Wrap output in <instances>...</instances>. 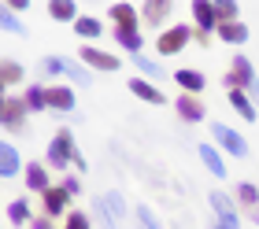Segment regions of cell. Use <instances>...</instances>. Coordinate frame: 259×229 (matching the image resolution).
I'll return each mask as SVG.
<instances>
[{"mask_svg":"<svg viewBox=\"0 0 259 229\" xmlns=\"http://www.w3.org/2000/svg\"><path fill=\"white\" fill-rule=\"evenodd\" d=\"M30 229H56L49 214H37V218H30Z\"/></svg>","mask_w":259,"mask_h":229,"instance_id":"obj_38","label":"cell"},{"mask_svg":"<svg viewBox=\"0 0 259 229\" xmlns=\"http://www.w3.org/2000/svg\"><path fill=\"white\" fill-rule=\"evenodd\" d=\"M22 78H26V67L19 59H0V81L4 85H19Z\"/></svg>","mask_w":259,"mask_h":229,"instance_id":"obj_24","label":"cell"},{"mask_svg":"<svg viewBox=\"0 0 259 229\" xmlns=\"http://www.w3.org/2000/svg\"><path fill=\"white\" fill-rule=\"evenodd\" d=\"M60 185L67 189V196H78V192H81V177H78V174H67Z\"/></svg>","mask_w":259,"mask_h":229,"instance_id":"obj_37","label":"cell"},{"mask_svg":"<svg viewBox=\"0 0 259 229\" xmlns=\"http://www.w3.org/2000/svg\"><path fill=\"white\" fill-rule=\"evenodd\" d=\"M49 15L56 22H74L78 19V4L74 0H49Z\"/></svg>","mask_w":259,"mask_h":229,"instance_id":"obj_23","label":"cell"},{"mask_svg":"<svg viewBox=\"0 0 259 229\" xmlns=\"http://www.w3.org/2000/svg\"><path fill=\"white\" fill-rule=\"evenodd\" d=\"M4 96H8V85H4V81H0V100H4Z\"/></svg>","mask_w":259,"mask_h":229,"instance_id":"obj_41","label":"cell"},{"mask_svg":"<svg viewBox=\"0 0 259 229\" xmlns=\"http://www.w3.org/2000/svg\"><path fill=\"white\" fill-rule=\"evenodd\" d=\"M230 107L244 118V122H255V115H259V107L248 100V93H244V89H230Z\"/></svg>","mask_w":259,"mask_h":229,"instance_id":"obj_19","label":"cell"},{"mask_svg":"<svg viewBox=\"0 0 259 229\" xmlns=\"http://www.w3.org/2000/svg\"><path fill=\"white\" fill-rule=\"evenodd\" d=\"M93 214H97V222H100V229H119V222L111 218V211L104 207V200H100V196L93 200Z\"/></svg>","mask_w":259,"mask_h":229,"instance_id":"obj_33","label":"cell"},{"mask_svg":"<svg viewBox=\"0 0 259 229\" xmlns=\"http://www.w3.org/2000/svg\"><path fill=\"white\" fill-rule=\"evenodd\" d=\"M78 56H81V63H89L93 70H104V74H111V70H119V67H122V59H119V56L104 52V48H97V44H85Z\"/></svg>","mask_w":259,"mask_h":229,"instance_id":"obj_7","label":"cell"},{"mask_svg":"<svg viewBox=\"0 0 259 229\" xmlns=\"http://www.w3.org/2000/svg\"><path fill=\"white\" fill-rule=\"evenodd\" d=\"M130 93H134V96H141L145 104H156V107H163V104H167L163 89H159V85H152V81H145V78H130Z\"/></svg>","mask_w":259,"mask_h":229,"instance_id":"obj_16","label":"cell"},{"mask_svg":"<svg viewBox=\"0 0 259 229\" xmlns=\"http://www.w3.org/2000/svg\"><path fill=\"white\" fill-rule=\"evenodd\" d=\"M4 100H8V96H4ZM4 100H0V118H4Z\"/></svg>","mask_w":259,"mask_h":229,"instance_id":"obj_42","label":"cell"},{"mask_svg":"<svg viewBox=\"0 0 259 229\" xmlns=\"http://www.w3.org/2000/svg\"><path fill=\"white\" fill-rule=\"evenodd\" d=\"M170 15H174V0H145V8H141V22L148 30H159Z\"/></svg>","mask_w":259,"mask_h":229,"instance_id":"obj_8","label":"cell"},{"mask_svg":"<svg viewBox=\"0 0 259 229\" xmlns=\"http://www.w3.org/2000/svg\"><path fill=\"white\" fill-rule=\"evenodd\" d=\"M196 155H200V163H204L207 170L219 177V181L226 177V159H222V152L215 148V144H200V148H196Z\"/></svg>","mask_w":259,"mask_h":229,"instance_id":"obj_18","label":"cell"},{"mask_svg":"<svg viewBox=\"0 0 259 229\" xmlns=\"http://www.w3.org/2000/svg\"><path fill=\"white\" fill-rule=\"evenodd\" d=\"M22 170V155L11 141H0V177H15Z\"/></svg>","mask_w":259,"mask_h":229,"instance_id":"obj_15","label":"cell"},{"mask_svg":"<svg viewBox=\"0 0 259 229\" xmlns=\"http://www.w3.org/2000/svg\"><path fill=\"white\" fill-rule=\"evenodd\" d=\"M26 100L22 96H8L4 100V118H0V126L4 129H11V133H22L26 129Z\"/></svg>","mask_w":259,"mask_h":229,"instance_id":"obj_6","label":"cell"},{"mask_svg":"<svg viewBox=\"0 0 259 229\" xmlns=\"http://www.w3.org/2000/svg\"><path fill=\"white\" fill-rule=\"evenodd\" d=\"M255 81H259V78H255L248 56H233V59H230V70L222 74V85H226V89H244V93H248Z\"/></svg>","mask_w":259,"mask_h":229,"instance_id":"obj_5","label":"cell"},{"mask_svg":"<svg viewBox=\"0 0 259 229\" xmlns=\"http://www.w3.org/2000/svg\"><path fill=\"white\" fill-rule=\"evenodd\" d=\"M41 203H45V214H49V218H60V214H67L70 196H67L63 185H49V189L41 192Z\"/></svg>","mask_w":259,"mask_h":229,"instance_id":"obj_11","label":"cell"},{"mask_svg":"<svg viewBox=\"0 0 259 229\" xmlns=\"http://www.w3.org/2000/svg\"><path fill=\"white\" fill-rule=\"evenodd\" d=\"M193 30L196 33H207V37H211V33H215L219 30V19H215V8H211V0H193Z\"/></svg>","mask_w":259,"mask_h":229,"instance_id":"obj_9","label":"cell"},{"mask_svg":"<svg viewBox=\"0 0 259 229\" xmlns=\"http://www.w3.org/2000/svg\"><path fill=\"white\" fill-rule=\"evenodd\" d=\"M67 63L70 59H63V56H45L41 59V74L45 78H60V74H67Z\"/></svg>","mask_w":259,"mask_h":229,"instance_id":"obj_30","label":"cell"},{"mask_svg":"<svg viewBox=\"0 0 259 229\" xmlns=\"http://www.w3.org/2000/svg\"><path fill=\"white\" fill-rule=\"evenodd\" d=\"M22 100H26V111H45V107H49V100H45V85H41V81H37V85H30Z\"/></svg>","mask_w":259,"mask_h":229,"instance_id":"obj_31","label":"cell"},{"mask_svg":"<svg viewBox=\"0 0 259 229\" xmlns=\"http://www.w3.org/2000/svg\"><path fill=\"white\" fill-rule=\"evenodd\" d=\"M189 41H193V26H189V22H178V26L159 30V37H156V52H159V56H178Z\"/></svg>","mask_w":259,"mask_h":229,"instance_id":"obj_4","label":"cell"},{"mask_svg":"<svg viewBox=\"0 0 259 229\" xmlns=\"http://www.w3.org/2000/svg\"><path fill=\"white\" fill-rule=\"evenodd\" d=\"M211 137H215V148H222L226 155H233V159H248V141H244L233 126L215 122V126H211Z\"/></svg>","mask_w":259,"mask_h":229,"instance_id":"obj_3","label":"cell"},{"mask_svg":"<svg viewBox=\"0 0 259 229\" xmlns=\"http://www.w3.org/2000/svg\"><path fill=\"white\" fill-rule=\"evenodd\" d=\"M134 218H137V225L141 229H163V222L156 218V214H152L148 207H137V214H134Z\"/></svg>","mask_w":259,"mask_h":229,"instance_id":"obj_35","label":"cell"},{"mask_svg":"<svg viewBox=\"0 0 259 229\" xmlns=\"http://www.w3.org/2000/svg\"><path fill=\"white\" fill-rule=\"evenodd\" d=\"M248 218H252V222L259 225V207H252V211H248Z\"/></svg>","mask_w":259,"mask_h":229,"instance_id":"obj_40","label":"cell"},{"mask_svg":"<svg viewBox=\"0 0 259 229\" xmlns=\"http://www.w3.org/2000/svg\"><path fill=\"white\" fill-rule=\"evenodd\" d=\"M211 229H219V225H211Z\"/></svg>","mask_w":259,"mask_h":229,"instance_id":"obj_43","label":"cell"},{"mask_svg":"<svg viewBox=\"0 0 259 229\" xmlns=\"http://www.w3.org/2000/svg\"><path fill=\"white\" fill-rule=\"evenodd\" d=\"M111 37H115L119 48H126L130 56H137L141 44H145V41H141V30H111Z\"/></svg>","mask_w":259,"mask_h":229,"instance_id":"obj_26","label":"cell"},{"mask_svg":"<svg viewBox=\"0 0 259 229\" xmlns=\"http://www.w3.org/2000/svg\"><path fill=\"white\" fill-rule=\"evenodd\" d=\"M211 8H215V19L219 22H237V15H241L237 0H211Z\"/></svg>","mask_w":259,"mask_h":229,"instance_id":"obj_29","label":"cell"},{"mask_svg":"<svg viewBox=\"0 0 259 229\" xmlns=\"http://www.w3.org/2000/svg\"><path fill=\"white\" fill-rule=\"evenodd\" d=\"M104 19H97V15H78L74 19V33L78 37H104Z\"/></svg>","mask_w":259,"mask_h":229,"instance_id":"obj_21","label":"cell"},{"mask_svg":"<svg viewBox=\"0 0 259 229\" xmlns=\"http://www.w3.org/2000/svg\"><path fill=\"white\" fill-rule=\"evenodd\" d=\"M45 100L52 111H74V93L70 85H45Z\"/></svg>","mask_w":259,"mask_h":229,"instance_id":"obj_17","label":"cell"},{"mask_svg":"<svg viewBox=\"0 0 259 229\" xmlns=\"http://www.w3.org/2000/svg\"><path fill=\"white\" fill-rule=\"evenodd\" d=\"M219 41H226V44H244L248 41V26L237 19V22H219Z\"/></svg>","mask_w":259,"mask_h":229,"instance_id":"obj_20","label":"cell"},{"mask_svg":"<svg viewBox=\"0 0 259 229\" xmlns=\"http://www.w3.org/2000/svg\"><path fill=\"white\" fill-rule=\"evenodd\" d=\"M174 81H178L182 93H193V96H200L207 89V78L200 74V70H193V67H178V70H174Z\"/></svg>","mask_w":259,"mask_h":229,"instance_id":"obj_14","label":"cell"},{"mask_svg":"<svg viewBox=\"0 0 259 229\" xmlns=\"http://www.w3.org/2000/svg\"><path fill=\"white\" fill-rule=\"evenodd\" d=\"M78 144H74V133H70L67 126L56 129V137L49 141V152H45V166H52V170H67L70 159H74Z\"/></svg>","mask_w":259,"mask_h":229,"instance_id":"obj_1","label":"cell"},{"mask_svg":"<svg viewBox=\"0 0 259 229\" xmlns=\"http://www.w3.org/2000/svg\"><path fill=\"white\" fill-rule=\"evenodd\" d=\"M130 59H134V67L141 70V78H145V81H152V85H156V81H163V67L159 63H152V59L148 56H130Z\"/></svg>","mask_w":259,"mask_h":229,"instance_id":"obj_25","label":"cell"},{"mask_svg":"<svg viewBox=\"0 0 259 229\" xmlns=\"http://www.w3.org/2000/svg\"><path fill=\"white\" fill-rule=\"evenodd\" d=\"M63 229H93V222H89L85 211H70L67 222H63Z\"/></svg>","mask_w":259,"mask_h":229,"instance_id":"obj_36","label":"cell"},{"mask_svg":"<svg viewBox=\"0 0 259 229\" xmlns=\"http://www.w3.org/2000/svg\"><path fill=\"white\" fill-rule=\"evenodd\" d=\"M104 207L111 211V218L115 222H122V218H130V207H126V200H122V192H104Z\"/></svg>","mask_w":259,"mask_h":229,"instance_id":"obj_28","label":"cell"},{"mask_svg":"<svg viewBox=\"0 0 259 229\" xmlns=\"http://www.w3.org/2000/svg\"><path fill=\"white\" fill-rule=\"evenodd\" d=\"M0 4H4V8H11V11L19 15V11H26V8H30V0H0Z\"/></svg>","mask_w":259,"mask_h":229,"instance_id":"obj_39","label":"cell"},{"mask_svg":"<svg viewBox=\"0 0 259 229\" xmlns=\"http://www.w3.org/2000/svg\"><path fill=\"white\" fill-rule=\"evenodd\" d=\"M22 181H26L30 192H45V189L52 185V181H49V166H45L41 159L26 163V166H22Z\"/></svg>","mask_w":259,"mask_h":229,"instance_id":"obj_13","label":"cell"},{"mask_svg":"<svg viewBox=\"0 0 259 229\" xmlns=\"http://www.w3.org/2000/svg\"><path fill=\"white\" fill-rule=\"evenodd\" d=\"M108 15H111V26H115V30H141L137 8H130L126 0H115V4L108 8Z\"/></svg>","mask_w":259,"mask_h":229,"instance_id":"obj_10","label":"cell"},{"mask_svg":"<svg viewBox=\"0 0 259 229\" xmlns=\"http://www.w3.org/2000/svg\"><path fill=\"white\" fill-rule=\"evenodd\" d=\"M0 30L11 33V37H26V33H30V30H26V22H22L11 8H4V4H0Z\"/></svg>","mask_w":259,"mask_h":229,"instance_id":"obj_22","label":"cell"},{"mask_svg":"<svg viewBox=\"0 0 259 229\" xmlns=\"http://www.w3.org/2000/svg\"><path fill=\"white\" fill-rule=\"evenodd\" d=\"M237 200H241L248 211H252V207H259V189H255L252 181H241V185H237Z\"/></svg>","mask_w":259,"mask_h":229,"instance_id":"obj_32","label":"cell"},{"mask_svg":"<svg viewBox=\"0 0 259 229\" xmlns=\"http://www.w3.org/2000/svg\"><path fill=\"white\" fill-rule=\"evenodd\" d=\"M174 111H178L182 122H204V104H200V96H193V93H182L178 100H174Z\"/></svg>","mask_w":259,"mask_h":229,"instance_id":"obj_12","label":"cell"},{"mask_svg":"<svg viewBox=\"0 0 259 229\" xmlns=\"http://www.w3.org/2000/svg\"><path fill=\"white\" fill-rule=\"evenodd\" d=\"M67 78L74 81V85H93V74L85 67H78V63H67Z\"/></svg>","mask_w":259,"mask_h":229,"instance_id":"obj_34","label":"cell"},{"mask_svg":"<svg viewBox=\"0 0 259 229\" xmlns=\"http://www.w3.org/2000/svg\"><path fill=\"white\" fill-rule=\"evenodd\" d=\"M207 203H211V211H215V225L219 229H241V211H237V203H233L222 189H211Z\"/></svg>","mask_w":259,"mask_h":229,"instance_id":"obj_2","label":"cell"},{"mask_svg":"<svg viewBox=\"0 0 259 229\" xmlns=\"http://www.w3.org/2000/svg\"><path fill=\"white\" fill-rule=\"evenodd\" d=\"M8 218H11V225H30V218H33V211H30V200H11L8 203Z\"/></svg>","mask_w":259,"mask_h":229,"instance_id":"obj_27","label":"cell"}]
</instances>
